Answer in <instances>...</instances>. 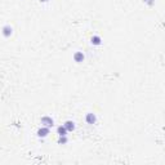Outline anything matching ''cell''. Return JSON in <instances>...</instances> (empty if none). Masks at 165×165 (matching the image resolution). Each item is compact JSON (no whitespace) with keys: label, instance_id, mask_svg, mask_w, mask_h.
Wrapping results in <instances>:
<instances>
[{"label":"cell","instance_id":"1","mask_svg":"<svg viewBox=\"0 0 165 165\" xmlns=\"http://www.w3.org/2000/svg\"><path fill=\"white\" fill-rule=\"evenodd\" d=\"M97 115L94 114V112H86V115H85V122L86 124H89V125H94V124H97Z\"/></svg>","mask_w":165,"mask_h":165},{"label":"cell","instance_id":"2","mask_svg":"<svg viewBox=\"0 0 165 165\" xmlns=\"http://www.w3.org/2000/svg\"><path fill=\"white\" fill-rule=\"evenodd\" d=\"M40 122H41V125L48 126V128H53V126H54V120H53V117H52V116H47V115L41 117Z\"/></svg>","mask_w":165,"mask_h":165},{"label":"cell","instance_id":"3","mask_svg":"<svg viewBox=\"0 0 165 165\" xmlns=\"http://www.w3.org/2000/svg\"><path fill=\"white\" fill-rule=\"evenodd\" d=\"M49 133H50V128L41 125V128H40V129H37L36 134H37V137H39V138H45V137H48V135H49Z\"/></svg>","mask_w":165,"mask_h":165},{"label":"cell","instance_id":"4","mask_svg":"<svg viewBox=\"0 0 165 165\" xmlns=\"http://www.w3.org/2000/svg\"><path fill=\"white\" fill-rule=\"evenodd\" d=\"M84 59H85V54H84V52L78 50V52L73 53V61H75L76 63H81V62H84Z\"/></svg>","mask_w":165,"mask_h":165},{"label":"cell","instance_id":"5","mask_svg":"<svg viewBox=\"0 0 165 165\" xmlns=\"http://www.w3.org/2000/svg\"><path fill=\"white\" fill-rule=\"evenodd\" d=\"M13 34V27L10 24H4L3 26V36L4 37H9Z\"/></svg>","mask_w":165,"mask_h":165},{"label":"cell","instance_id":"6","mask_svg":"<svg viewBox=\"0 0 165 165\" xmlns=\"http://www.w3.org/2000/svg\"><path fill=\"white\" fill-rule=\"evenodd\" d=\"M90 44L94 45V47H99V45L102 44V39H101V36H98V35H93L92 39H90Z\"/></svg>","mask_w":165,"mask_h":165},{"label":"cell","instance_id":"7","mask_svg":"<svg viewBox=\"0 0 165 165\" xmlns=\"http://www.w3.org/2000/svg\"><path fill=\"white\" fill-rule=\"evenodd\" d=\"M63 125L66 126V129L68 130V133H70V132H73V130H75V128H76L75 121H72V120H67Z\"/></svg>","mask_w":165,"mask_h":165},{"label":"cell","instance_id":"8","mask_svg":"<svg viewBox=\"0 0 165 165\" xmlns=\"http://www.w3.org/2000/svg\"><path fill=\"white\" fill-rule=\"evenodd\" d=\"M67 133H68V130L66 129L65 125H59V126H57V134H58V135H67Z\"/></svg>","mask_w":165,"mask_h":165},{"label":"cell","instance_id":"9","mask_svg":"<svg viewBox=\"0 0 165 165\" xmlns=\"http://www.w3.org/2000/svg\"><path fill=\"white\" fill-rule=\"evenodd\" d=\"M67 142H68L67 135H58V141H57L58 145H66Z\"/></svg>","mask_w":165,"mask_h":165},{"label":"cell","instance_id":"10","mask_svg":"<svg viewBox=\"0 0 165 165\" xmlns=\"http://www.w3.org/2000/svg\"><path fill=\"white\" fill-rule=\"evenodd\" d=\"M143 3H145V4H147L148 6H152L153 4H155V0H143Z\"/></svg>","mask_w":165,"mask_h":165},{"label":"cell","instance_id":"11","mask_svg":"<svg viewBox=\"0 0 165 165\" xmlns=\"http://www.w3.org/2000/svg\"><path fill=\"white\" fill-rule=\"evenodd\" d=\"M40 1H41V3H47L48 0H40Z\"/></svg>","mask_w":165,"mask_h":165}]
</instances>
